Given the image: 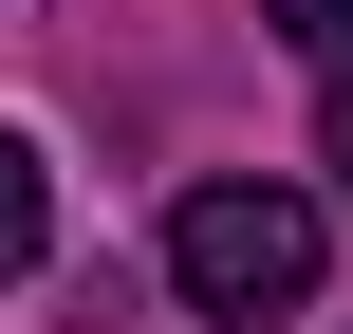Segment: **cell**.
<instances>
[{"instance_id": "obj_1", "label": "cell", "mask_w": 353, "mask_h": 334, "mask_svg": "<svg viewBox=\"0 0 353 334\" xmlns=\"http://www.w3.org/2000/svg\"><path fill=\"white\" fill-rule=\"evenodd\" d=\"M316 260H335V223L298 205V186H186L168 205V279H186V316H298L316 298Z\"/></svg>"}, {"instance_id": "obj_2", "label": "cell", "mask_w": 353, "mask_h": 334, "mask_svg": "<svg viewBox=\"0 0 353 334\" xmlns=\"http://www.w3.org/2000/svg\"><path fill=\"white\" fill-rule=\"evenodd\" d=\"M37 242H56V167L37 130H0V279H37Z\"/></svg>"}, {"instance_id": "obj_3", "label": "cell", "mask_w": 353, "mask_h": 334, "mask_svg": "<svg viewBox=\"0 0 353 334\" xmlns=\"http://www.w3.org/2000/svg\"><path fill=\"white\" fill-rule=\"evenodd\" d=\"M261 19H279V37H298V56H316V74L353 93V0H261Z\"/></svg>"}, {"instance_id": "obj_4", "label": "cell", "mask_w": 353, "mask_h": 334, "mask_svg": "<svg viewBox=\"0 0 353 334\" xmlns=\"http://www.w3.org/2000/svg\"><path fill=\"white\" fill-rule=\"evenodd\" d=\"M335 186H353V93H335Z\"/></svg>"}]
</instances>
